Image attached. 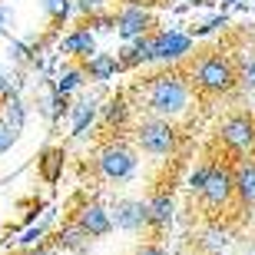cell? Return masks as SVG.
<instances>
[{
	"label": "cell",
	"mask_w": 255,
	"mask_h": 255,
	"mask_svg": "<svg viewBox=\"0 0 255 255\" xmlns=\"http://www.w3.org/2000/svg\"><path fill=\"white\" fill-rule=\"evenodd\" d=\"M139 106L146 110V116H159V120L176 123L192 106V83L182 70H162L139 86Z\"/></svg>",
	"instance_id": "obj_1"
},
{
	"label": "cell",
	"mask_w": 255,
	"mask_h": 255,
	"mask_svg": "<svg viewBox=\"0 0 255 255\" xmlns=\"http://www.w3.org/2000/svg\"><path fill=\"white\" fill-rule=\"evenodd\" d=\"M192 90L202 96H232L236 93V63L226 50H209L192 63L189 73Z\"/></svg>",
	"instance_id": "obj_2"
},
{
	"label": "cell",
	"mask_w": 255,
	"mask_h": 255,
	"mask_svg": "<svg viewBox=\"0 0 255 255\" xmlns=\"http://www.w3.org/2000/svg\"><path fill=\"white\" fill-rule=\"evenodd\" d=\"M93 166L100 172V179L106 182H129L139 169V152H136V146H129L123 139H110L96 149Z\"/></svg>",
	"instance_id": "obj_3"
},
{
	"label": "cell",
	"mask_w": 255,
	"mask_h": 255,
	"mask_svg": "<svg viewBox=\"0 0 255 255\" xmlns=\"http://www.w3.org/2000/svg\"><path fill=\"white\" fill-rule=\"evenodd\" d=\"M132 142L136 149L146 152V156H172L176 146H179V129L169 120H159V116H142L139 123L132 126Z\"/></svg>",
	"instance_id": "obj_4"
},
{
	"label": "cell",
	"mask_w": 255,
	"mask_h": 255,
	"mask_svg": "<svg viewBox=\"0 0 255 255\" xmlns=\"http://www.w3.org/2000/svg\"><path fill=\"white\" fill-rule=\"evenodd\" d=\"M149 40H152V63L166 66V70H176L179 63H186L196 50V40L186 30H176V27L152 30Z\"/></svg>",
	"instance_id": "obj_5"
},
{
	"label": "cell",
	"mask_w": 255,
	"mask_h": 255,
	"mask_svg": "<svg viewBox=\"0 0 255 255\" xmlns=\"http://www.w3.org/2000/svg\"><path fill=\"white\" fill-rule=\"evenodd\" d=\"M219 139H222V146H229L236 152L239 159L242 156H255V113H249V110L229 113L219 123Z\"/></svg>",
	"instance_id": "obj_6"
},
{
	"label": "cell",
	"mask_w": 255,
	"mask_h": 255,
	"mask_svg": "<svg viewBox=\"0 0 255 255\" xmlns=\"http://www.w3.org/2000/svg\"><path fill=\"white\" fill-rule=\"evenodd\" d=\"M196 199L209 209V212H222V209L232 206V202H236L232 166L222 162V159H212V166H209V179H206V186H202V192H199Z\"/></svg>",
	"instance_id": "obj_7"
},
{
	"label": "cell",
	"mask_w": 255,
	"mask_h": 255,
	"mask_svg": "<svg viewBox=\"0 0 255 255\" xmlns=\"http://www.w3.org/2000/svg\"><path fill=\"white\" fill-rule=\"evenodd\" d=\"M152 27H156V17H152V10H146L142 3H123V7L113 13V30L126 43L136 40V37L152 33Z\"/></svg>",
	"instance_id": "obj_8"
},
{
	"label": "cell",
	"mask_w": 255,
	"mask_h": 255,
	"mask_svg": "<svg viewBox=\"0 0 255 255\" xmlns=\"http://www.w3.org/2000/svg\"><path fill=\"white\" fill-rule=\"evenodd\" d=\"M110 219H113V229H123V232H142V229H149L146 202L142 199H116L113 209H110Z\"/></svg>",
	"instance_id": "obj_9"
},
{
	"label": "cell",
	"mask_w": 255,
	"mask_h": 255,
	"mask_svg": "<svg viewBox=\"0 0 255 255\" xmlns=\"http://www.w3.org/2000/svg\"><path fill=\"white\" fill-rule=\"evenodd\" d=\"M73 222L80 229H83L90 239H103V236H110L113 232V219H110V209L103 206V202H83V206L76 209V216H73Z\"/></svg>",
	"instance_id": "obj_10"
},
{
	"label": "cell",
	"mask_w": 255,
	"mask_h": 255,
	"mask_svg": "<svg viewBox=\"0 0 255 255\" xmlns=\"http://www.w3.org/2000/svg\"><path fill=\"white\" fill-rule=\"evenodd\" d=\"M232 186H236V202L242 209H255V156H242L232 166Z\"/></svg>",
	"instance_id": "obj_11"
},
{
	"label": "cell",
	"mask_w": 255,
	"mask_h": 255,
	"mask_svg": "<svg viewBox=\"0 0 255 255\" xmlns=\"http://www.w3.org/2000/svg\"><path fill=\"white\" fill-rule=\"evenodd\" d=\"M66 116H70V136L80 139V136L100 120V96H83V100L70 103Z\"/></svg>",
	"instance_id": "obj_12"
},
{
	"label": "cell",
	"mask_w": 255,
	"mask_h": 255,
	"mask_svg": "<svg viewBox=\"0 0 255 255\" xmlns=\"http://www.w3.org/2000/svg\"><path fill=\"white\" fill-rule=\"evenodd\" d=\"M60 53H63L66 60H86L96 53V33L90 27H73L70 33H66L63 40H60Z\"/></svg>",
	"instance_id": "obj_13"
},
{
	"label": "cell",
	"mask_w": 255,
	"mask_h": 255,
	"mask_svg": "<svg viewBox=\"0 0 255 255\" xmlns=\"http://www.w3.org/2000/svg\"><path fill=\"white\" fill-rule=\"evenodd\" d=\"M146 219H149V229H156V232L169 229L172 219H176V199H172V192H166V189L152 192L146 199Z\"/></svg>",
	"instance_id": "obj_14"
},
{
	"label": "cell",
	"mask_w": 255,
	"mask_h": 255,
	"mask_svg": "<svg viewBox=\"0 0 255 255\" xmlns=\"http://www.w3.org/2000/svg\"><path fill=\"white\" fill-rule=\"evenodd\" d=\"M116 60H120V70L149 66V63H152V40H149V33H146V37L129 40V43H123V50L116 53Z\"/></svg>",
	"instance_id": "obj_15"
},
{
	"label": "cell",
	"mask_w": 255,
	"mask_h": 255,
	"mask_svg": "<svg viewBox=\"0 0 255 255\" xmlns=\"http://www.w3.org/2000/svg\"><path fill=\"white\" fill-rule=\"evenodd\" d=\"M80 66H83L86 80H93V83H110V80L120 73V60H116V53H100V50H96L93 57H86Z\"/></svg>",
	"instance_id": "obj_16"
},
{
	"label": "cell",
	"mask_w": 255,
	"mask_h": 255,
	"mask_svg": "<svg viewBox=\"0 0 255 255\" xmlns=\"http://www.w3.org/2000/svg\"><path fill=\"white\" fill-rule=\"evenodd\" d=\"M50 86H53L60 96H66V100H70V96H76L86 86L83 66H80V63H63V66H60V73H57V80H53Z\"/></svg>",
	"instance_id": "obj_17"
},
{
	"label": "cell",
	"mask_w": 255,
	"mask_h": 255,
	"mask_svg": "<svg viewBox=\"0 0 255 255\" xmlns=\"http://www.w3.org/2000/svg\"><path fill=\"white\" fill-rule=\"evenodd\" d=\"M90 242H93V239L86 236V232H83L80 226H76V222H66V226L57 232V239H53V249H63V252L86 255V252H90Z\"/></svg>",
	"instance_id": "obj_18"
},
{
	"label": "cell",
	"mask_w": 255,
	"mask_h": 255,
	"mask_svg": "<svg viewBox=\"0 0 255 255\" xmlns=\"http://www.w3.org/2000/svg\"><path fill=\"white\" fill-rule=\"evenodd\" d=\"M27 116H30V106L23 103V96H7L3 103H0V123L13 129L20 136V129L27 126Z\"/></svg>",
	"instance_id": "obj_19"
},
{
	"label": "cell",
	"mask_w": 255,
	"mask_h": 255,
	"mask_svg": "<svg viewBox=\"0 0 255 255\" xmlns=\"http://www.w3.org/2000/svg\"><path fill=\"white\" fill-rule=\"evenodd\" d=\"M236 63V90H242V96L255 93V47H246L239 53Z\"/></svg>",
	"instance_id": "obj_20"
},
{
	"label": "cell",
	"mask_w": 255,
	"mask_h": 255,
	"mask_svg": "<svg viewBox=\"0 0 255 255\" xmlns=\"http://www.w3.org/2000/svg\"><path fill=\"white\" fill-rule=\"evenodd\" d=\"M50 222H53V209H47V216H43V222H33V226H27L23 232H20L17 239H13V246L20 249V252H27V249H37L47 242V229Z\"/></svg>",
	"instance_id": "obj_21"
},
{
	"label": "cell",
	"mask_w": 255,
	"mask_h": 255,
	"mask_svg": "<svg viewBox=\"0 0 255 255\" xmlns=\"http://www.w3.org/2000/svg\"><path fill=\"white\" fill-rule=\"evenodd\" d=\"M37 110L47 116V120H60V116L70 110V100H66V96H60L53 86H47V90L40 93V100H37Z\"/></svg>",
	"instance_id": "obj_22"
},
{
	"label": "cell",
	"mask_w": 255,
	"mask_h": 255,
	"mask_svg": "<svg viewBox=\"0 0 255 255\" xmlns=\"http://www.w3.org/2000/svg\"><path fill=\"white\" fill-rule=\"evenodd\" d=\"M229 229L222 226H209L206 232H202V239H199V249H202V255H222L229 249Z\"/></svg>",
	"instance_id": "obj_23"
},
{
	"label": "cell",
	"mask_w": 255,
	"mask_h": 255,
	"mask_svg": "<svg viewBox=\"0 0 255 255\" xmlns=\"http://www.w3.org/2000/svg\"><path fill=\"white\" fill-rule=\"evenodd\" d=\"M100 116H103L106 126H126L129 123V103L123 96H113L106 106H100Z\"/></svg>",
	"instance_id": "obj_24"
},
{
	"label": "cell",
	"mask_w": 255,
	"mask_h": 255,
	"mask_svg": "<svg viewBox=\"0 0 255 255\" xmlns=\"http://www.w3.org/2000/svg\"><path fill=\"white\" fill-rule=\"evenodd\" d=\"M63 149H47L43 152V159H40V176L47 182H57L60 179V172H63Z\"/></svg>",
	"instance_id": "obj_25"
},
{
	"label": "cell",
	"mask_w": 255,
	"mask_h": 255,
	"mask_svg": "<svg viewBox=\"0 0 255 255\" xmlns=\"http://www.w3.org/2000/svg\"><path fill=\"white\" fill-rule=\"evenodd\" d=\"M33 37H27V40H10L7 43V57H10V63H17V66H23V63H30L33 60Z\"/></svg>",
	"instance_id": "obj_26"
},
{
	"label": "cell",
	"mask_w": 255,
	"mask_h": 255,
	"mask_svg": "<svg viewBox=\"0 0 255 255\" xmlns=\"http://www.w3.org/2000/svg\"><path fill=\"white\" fill-rule=\"evenodd\" d=\"M40 7L53 23H66L73 17V0H40Z\"/></svg>",
	"instance_id": "obj_27"
},
{
	"label": "cell",
	"mask_w": 255,
	"mask_h": 255,
	"mask_svg": "<svg viewBox=\"0 0 255 255\" xmlns=\"http://www.w3.org/2000/svg\"><path fill=\"white\" fill-rule=\"evenodd\" d=\"M20 96V73L13 66H0V100Z\"/></svg>",
	"instance_id": "obj_28"
},
{
	"label": "cell",
	"mask_w": 255,
	"mask_h": 255,
	"mask_svg": "<svg viewBox=\"0 0 255 255\" xmlns=\"http://www.w3.org/2000/svg\"><path fill=\"white\" fill-rule=\"evenodd\" d=\"M209 166H212V162H199L196 169L189 172V179H186V189H189L192 196H199V192H202V186H206V179H209Z\"/></svg>",
	"instance_id": "obj_29"
},
{
	"label": "cell",
	"mask_w": 255,
	"mask_h": 255,
	"mask_svg": "<svg viewBox=\"0 0 255 255\" xmlns=\"http://www.w3.org/2000/svg\"><path fill=\"white\" fill-rule=\"evenodd\" d=\"M219 27H226V17H209V20H202V23H196V27L189 30V37L192 40H202V37H212Z\"/></svg>",
	"instance_id": "obj_30"
},
{
	"label": "cell",
	"mask_w": 255,
	"mask_h": 255,
	"mask_svg": "<svg viewBox=\"0 0 255 255\" xmlns=\"http://www.w3.org/2000/svg\"><path fill=\"white\" fill-rule=\"evenodd\" d=\"M100 10H103V0H73V13H80L83 20H90Z\"/></svg>",
	"instance_id": "obj_31"
},
{
	"label": "cell",
	"mask_w": 255,
	"mask_h": 255,
	"mask_svg": "<svg viewBox=\"0 0 255 255\" xmlns=\"http://www.w3.org/2000/svg\"><path fill=\"white\" fill-rule=\"evenodd\" d=\"M13 23H17V13H13V7L0 0V33H10V30H13Z\"/></svg>",
	"instance_id": "obj_32"
},
{
	"label": "cell",
	"mask_w": 255,
	"mask_h": 255,
	"mask_svg": "<svg viewBox=\"0 0 255 255\" xmlns=\"http://www.w3.org/2000/svg\"><path fill=\"white\" fill-rule=\"evenodd\" d=\"M13 142H17V132H13V129H7V126L0 123V156H3V152H7L10 146H13Z\"/></svg>",
	"instance_id": "obj_33"
},
{
	"label": "cell",
	"mask_w": 255,
	"mask_h": 255,
	"mask_svg": "<svg viewBox=\"0 0 255 255\" xmlns=\"http://www.w3.org/2000/svg\"><path fill=\"white\" fill-rule=\"evenodd\" d=\"M132 255H166V249L156 246V242H142V246H136V252Z\"/></svg>",
	"instance_id": "obj_34"
},
{
	"label": "cell",
	"mask_w": 255,
	"mask_h": 255,
	"mask_svg": "<svg viewBox=\"0 0 255 255\" xmlns=\"http://www.w3.org/2000/svg\"><path fill=\"white\" fill-rule=\"evenodd\" d=\"M20 255H57V249L50 246V242H43V246H37V249H27V252H20Z\"/></svg>",
	"instance_id": "obj_35"
},
{
	"label": "cell",
	"mask_w": 255,
	"mask_h": 255,
	"mask_svg": "<svg viewBox=\"0 0 255 255\" xmlns=\"http://www.w3.org/2000/svg\"><path fill=\"white\" fill-rule=\"evenodd\" d=\"M0 242H3V239H0Z\"/></svg>",
	"instance_id": "obj_36"
},
{
	"label": "cell",
	"mask_w": 255,
	"mask_h": 255,
	"mask_svg": "<svg viewBox=\"0 0 255 255\" xmlns=\"http://www.w3.org/2000/svg\"><path fill=\"white\" fill-rule=\"evenodd\" d=\"M252 255H255V252H252Z\"/></svg>",
	"instance_id": "obj_37"
}]
</instances>
